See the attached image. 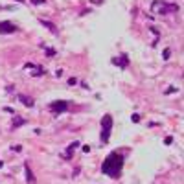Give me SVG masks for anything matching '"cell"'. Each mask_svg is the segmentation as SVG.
<instances>
[{
  "instance_id": "obj_1",
  "label": "cell",
  "mask_w": 184,
  "mask_h": 184,
  "mask_svg": "<svg viewBox=\"0 0 184 184\" xmlns=\"http://www.w3.org/2000/svg\"><path fill=\"white\" fill-rule=\"evenodd\" d=\"M123 169V155L122 153H111L105 158L103 166H101V171L105 175H111V177H120Z\"/></svg>"
},
{
  "instance_id": "obj_2",
  "label": "cell",
  "mask_w": 184,
  "mask_h": 184,
  "mask_svg": "<svg viewBox=\"0 0 184 184\" xmlns=\"http://www.w3.org/2000/svg\"><path fill=\"white\" fill-rule=\"evenodd\" d=\"M179 7L175 4H168V2H162V0H156L153 4V11H156L158 15H168V13H177Z\"/></svg>"
},
{
  "instance_id": "obj_3",
  "label": "cell",
  "mask_w": 184,
  "mask_h": 184,
  "mask_svg": "<svg viewBox=\"0 0 184 184\" xmlns=\"http://www.w3.org/2000/svg\"><path fill=\"white\" fill-rule=\"evenodd\" d=\"M111 127H112V118H111V114H105L103 118H101V142H103V144L109 142Z\"/></svg>"
},
{
  "instance_id": "obj_4",
  "label": "cell",
  "mask_w": 184,
  "mask_h": 184,
  "mask_svg": "<svg viewBox=\"0 0 184 184\" xmlns=\"http://www.w3.org/2000/svg\"><path fill=\"white\" fill-rule=\"evenodd\" d=\"M68 107H70V101H65V100L52 101V103H50V111L55 112V114H61V112H65Z\"/></svg>"
},
{
  "instance_id": "obj_5",
  "label": "cell",
  "mask_w": 184,
  "mask_h": 184,
  "mask_svg": "<svg viewBox=\"0 0 184 184\" xmlns=\"http://www.w3.org/2000/svg\"><path fill=\"white\" fill-rule=\"evenodd\" d=\"M17 31V26L11 24V22H0V33H15Z\"/></svg>"
},
{
  "instance_id": "obj_6",
  "label": "cell",
  "mask_w": 184,
  "mask_h": 184,
  "mask_svg": "<svg viewBox=\"0 0 184 184\" xmlns=\"http://www.w3.org/2000/svg\"><path fill=\"white\" fill-rule=\"evenodd\" d=\"M24 171H26V181H28V184H35V175H33V171H31L28 162L24 164Z\"/></svg>"
},
{
  "instance_id": "obj_7",
  "label": "cell",
  "mask_w": 184,
  "mask_h": 184,
  "mask_svg": "<svg viewBox=\"0 0 184 184\" xmlns=\"http://www.w3.org/2000/svg\"><path fill=\"white\" fill-rule=\"evenodd\" d=\"M77 146H79V142H74L72 146L68 147V151H66V153H65V158H72V155H74V149H76Z\"/></svg>"
},
{
  "instance_id": "obj_8",
  "label": "cell",
  "mask_w": 184,
  "mask_h": 184,
  "mask_svg": "<svg viewBox=\"0 0 184 184\" xmlns=\"http://www.w3.org/2000/svg\"><path fill=\"white\" fill-rule=\"evenodd\" d=\"M20 101L26 105V107H33V100H31L30 96H22V94H20Z\"/></svg>"
},
{
  "instance_id": "obj_9",
  "label": "cell",
  "mask_w": 184,
  "mask_h": 184,
  "mask_svg": "<svg viewBox=\"0 0 184 184\" xmlns=\"http://www.w3.org/2000/svg\"><path fill=\"white\" fill-rule=\"evenodd\" d=\"M41 24H42V26H46V28H48L50 31H53V33H55V31H57V30H55V26H53L52 22H46V20H41Z\"/></svg>"
},
{
  "instance_id": "obj_10",
  "label": "cell",
  "mask_w": 184,
  "mask_h": 184,
  "mask_svg": "<svg viewBox=\"0 0 184 184\" xmlns=\"http://www.w3.org/2000/svg\"><path fill=\"white\" fill-rule=\"evenodd\" d=\"M22 123H24V120H22V118H15L13 120V127H18V125H22Z\"/></svg>"
},
{
  "instance_id": "obj_11",
  "label": "cell",
  "mask_w": 184,
  "mask_h": 184,
  "mask_svg": "<svg viewBox=\"0 0 184 184\" xmlns=\"http://www.w3.org/2000/svg\"><path fill=\"white\" fill-rule=\"evenodd\" d=\"M169 55H171L169 48H166V50H164V52H162V57H164V59H169Z\"/></svg>"
},
{
  "instance_id": "obj_12",
  "label": "cell",
  "mask_w": 184,
  "mask_h": 184,
  "mask_svg": "<svg viewBox=\"0 0 184 184\" xmlns=\"http://www.w3.org/2000/svg\"><path fill=\"white\" fill-rule=\"evenodd\" d=\"M31 2H33V4H35V6H37V4H44V2H46V0H31Z\"/></svg>"
},
{
  "instance_id": "obj_13",
  "label": "cell",
  "mask_w": 184,
  "mask_h": 184,
  "mask_svg": "<svg viewBox=\"0 0 184 184\" xmlns=\"http://www.w3.org/2000/svg\"><path fill=\"white\" fill-rule=\"evenodd\" d=\"M2 166H4V164H2V160H0V168H2Z\"/></svg>"
}]
</instances>
